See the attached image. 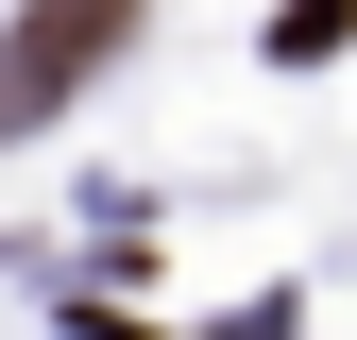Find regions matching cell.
Segmentation results:
<instances>
[{
  "instance_id": "cell-1",
  "label": "cell",
  "mask_w": 357,
  "mask_h": 340,
  "mask_svg": "<svg viewBox=\"0 0 357 340\" xmlns=\"http://www.w3.org/2000/svg\"><path fill=\"white\" fill-rule=\"evenodd\" d=\"M119 34H137V0H34V17L0 34V137H34L85 68H119Z\"/></svg>"
},
{
  "instance_id": "cell-2",
  "label": "cell",
  "mask_w": 357,
  "mask_h": 340,
  "mask_svg": "<svg viewBox=\"0 0 357 340\" xmlns=\"http://www.w3.org/2000/svg\"><path fill=\"white\" fill-rule=\"evenodd\" d=\"M340 34H357V0H273V68H324Z\"/></svg>"
}]
</instances>
